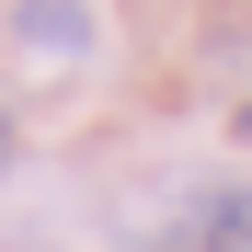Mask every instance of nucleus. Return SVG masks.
I'll use <instances>...</instances> for the list:
<instances>
[{"label":"nucleus","mask_w":252,"mask_h":252,"mask_svg":"<svg viewBox=\"0 0 252 252\" xmlns=\"http://www.w3.org/2000/svg\"><path fill=\"white\" fill-rule=\"evenodd\" d=\"M229 126H241V138H252V103H241V115H229Z\"/></svg>","instance_id":"20e7f679"},{"label":"nucleus","mask_w":252,"mask_h":252,"mask_svg":"<svg viewBox=\"0 0 252 252\" xmlns=\"http://www.w3.org/2000/svg\"><path fill=\"white\" fill-rule=\"evenodd\" d=\"M0 172H12V103H0Z\"/></svg>","instance_id":"7ed1b4c3"},{"label":"nucleus","mask_w":252,"mask_h":252,"mask_svg":"<svg viewBox=\"0 0 252 252\" xmlns=\"http://www.w3.org/2000/svg\"><path fill=\"white\" fill-rule=\"evenodd\" d=\"M12 34H23L34 58H80V46H92V0H23Z\"/></svg>","instance_id":"f257e3e1"},{"label":"nucleus","mask_w":252,"mask_h":252,"mask_svg":"<svg viewBox=\"0 0 252 252\" xmlns=\"http://www.w3.org/2000/svg\"><path fill=\"white\" fill-rule=\"evenodd\" d=\"M184 241H195V252H241V241H252V195H241V184L195 195V206H184Z\"/></svg>","instance_id":"f03ea898"}]
</instances>
